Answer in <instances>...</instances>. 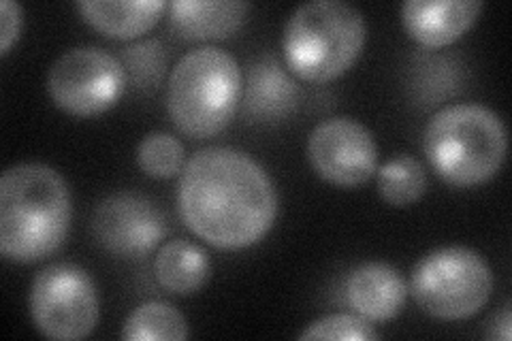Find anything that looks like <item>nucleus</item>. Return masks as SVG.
Wrapping results in <instances>:
<instances>
[{"label":"nucleus","mask_w":512,"mask_h":341,"mask_svg":"<svg viewBox=\"0 0 512 341\" xmlns=\"http://www.w3.org/2000/svg\"><path fill=\"white\" fill-rule=\"evenodd\" d=\"M178 209L188 229L210 246L244 250L271 231L280 201L261 162L229 145H210L188 158Z\"/></svg>","instance_id":"obj_1"},{"label":"nucleus","mask_w":512,"mask_h":341,"mask_svg":"<svg viewBox=\"0 0 512 341\" xmlns=\"http://www.w3.org/2000/svg\"><path fill=\"white\" fill-rule=\"evenodd\" d=\"M71 220V188L54 167L18 162L0 177V252L7 261H45L67 239Z\"/></svg>","instance_id":"obj_2"},{"label":"nucleus","mask_w":512,"mask_h":341,"mask_svg":"<svg viewBox=\"0 0 512 341\" xmlns=\"http://www.w3.org/2000/svg\"><path fill=\"white\" fill-rule=\"evenodd\" d=\"M423 150L431 169L448 186L474 188L502 169L508 131L493 109L480 103H453L429 118Z\"/></svg>","instance_id":"obj_3"},{"label":"nucleus","mask_w":512,"mask_h":341,"mask_svg":"<svg viewBox=\"0 0 512 341\" xmlns=\"http://www.w3.org/2000/svg\"><path fill=\"white\" fill-rule=\"evenodd\" d=\"M367 24L346 0H310L286 20L282 52L286 67L312 84L344 75L363 52Z\"/></svg>","instance_id":"obj_4"},{"label":"nucleus","mask_w":512,"mask_h":341,"mask_svg":"<svg viewBox=\"0 0 512 341\" xmlns=\"http://www.w3.org/2000/svg\"><path fill=\"white\" fill-rule=\"evenodd\" d=\"M242 94L244 73L239 62L220 47H195L171 69L167 111L180 133L207 139L229 126Z\"/></svg>","instance_id":"obj_5"},{"label":"nucleus","mask_w":512,"mask_h":341,"mask_svg":"<svg viewBox=\"0 0 512 341\" xmlns=\"http://www.w3.org/2000/svg\"><path fill=\"white\" fill-rule=\"evenodd\" d=\"M493 286V271L483 254L468 246H444L419 258L408 288L425 314L466 320L489 303Z\"/></svg>","instance_id":"obj_6"},{"label":"nucleus","mask_w":512,"mask_h":341,"mask_svg":"<svg viewBox=\"0 0 512 341\" xmlns=\"http://www.w3.org/2000/svg\"><path fill=\"white\" fill-rule=\"evenodd\" d=\"M32 324L47 339L77 341L88 337L101 316V301L92 275L75 263H52L30 284Z\"/></svg>","instance_id":"obj_7"},{"label":"nucleus","mask_w":512,"mask_h":341,"mask_svg":"<svg viewBox=\"0 0 512 341\" xmlns=\"http://www.w3.org/2000/svg\"><path fill=\"white\" fill-rule=\"evenodd\" d=\"M120 58L96 45H77L60 54L47 71L45 88L52 103L75 118L101 116L126 90Z\"/></svg>","instance_id":"obj_8"},{"label":"nucleus","mask_w":512,"mask_h":341,"mask_svg":"<svg viewBox=\"0 0 512 341\" xmlns=\"http://www.w3.org/2000/svg\"><path fill=\"white\" fill-rule=\"evenodd\" d=\"M378 143L370 128L350 116H333L314 126L308 160L314 173L338 188H357L378 171Z\"/></svg>","instance_id":"obj_9"},{"label":"nucleus","mask_w":512,"mask_h":341,"mask_svg":"<svg viewBox=\"0 0 512 341\" xmlns=\"http://www.w3.org/2000/svg\"><path fill=\"white\" fill-rule=\"evenodd\" d=\"M92 235L109 254L143 258L167 237V218L146 194L124 190L96 205Z\"/></svg>","instance_id":"obj_10"},{"label":"nucleus","mask_w":512,"mask_h":341,"mask_svg":"<svg viewBox=\"0 0 512 341\" xmlns=\"http://www.w3.org/2000/svg\"><path fill=\"white\" fill-rule=\"evenodd\" d=\"M480 11V0H406L402 22L410 39L438 50L466 35Z\"/></svg>","instance_id":"obj_11"},{"label":"nucleus","mask_w":512,"mask_h":341,"mask_svg":"<svg viewBox=\"0 0 512 341\" xmlns=\"http://www.w3.org/2000/svg\"><path fill=\"white\" fill-rule=\"evenodd\" d=\"M410 295L408 282L389 263L370 261L352 269L346 282V299L352 312L370 322H389L402 314Z\"/></svg>","instance_id":"obj_12"},{"label":"nucleus","mask_w":512,"mask_h":341,"mask_svg":"<svg viewBox=\"0 0 512 341\" xmlns=\"http://www.w3.org/2000/svg\"><path fill=\"white\" fill-rule=\"evenodd\" d=\"M242 96L244 109L250 118L278 122L295 111L299 103V88L291 73L276 58L261 56L250 64Z\"/></svg>","instance_id":"obj_13"},{"label":"nucleus","mask_w":512,"mask_h":341,"mask_svg":"<svg viewBox=\"0 0 512 341\" xmlns=\"http://www.w3.org/2000/svg\"><path fill=\"white\" fill-rule=\"evenodd\" d=\"M169 26L192 41L227 39L244 26L252 9L246 0H175L169 7Z\"/></svg>","instance_id":"obj_14"},{"label":"nucleus","mask_w":512,"mask_h":341,"mask_svg":"<svg viewBox=\"0 0 512 341\" xmlns=\"http://www.w3.org/2000/svg\"><path fill=\"white\" fill-rule=\"evenodd\" d=\"M75 7L105 37L137 39L158 24L169 5L165 0H79Z\"/></svg>","instance_id":"obj_15"},{"label":"nucleus","mask_w":512,"mask_h":341,"mask_svg":"<svg viewBox=\"0 0 512 341\" xmlns=\"http://www.w3.org/2000/svg\"><path fill=\"white\" fill-rule=\"evenodd\" d=\"M158 284L173 295L188 297L199 292L212 275V261L197 243L188 239H171L158 248L154 258Z\"/></svg>","instance_id":"obj_16"},{"label":"nucleus","mask_w":512,"mask_h":341,"mask_svg":"<svg viewBox=\"0 0 512 341\" xmlns=\"http://www.w3.org/2000/svg\"><path fill=\"white\" fill-rule=\"evenodd\" d=\"M120 337L126 341H184L190 327L178 307L167 301H146L126 316Z\"/></svg>","instance_id":"obj_17"},{"label":"nucleus","mask_w":512,"mask_h":341,"mask_svg":"<svg viewBox=\"0 0 512 341\" xmlns=\"http://www.w3.org/2000/svg\"><path fill=\"white\" fill-rule=\"evenodd\" d=\"M380 197L393 207H410L423 199L429 180L425 165L410 154H397L376 171Z\"/></svg>","instance_id":"obj_18"},{"label":"nucleus","mask_w":512,"mask_h":341,"mask_svg":"<svg viewBox=\"0 0 512 341\" xmlns=\"http://www.w3.org/2000/svg\"><path fill=\"white\" fill-rule=\"evenodd\" d=\"M186 162L184 143L165 131L148 133L137 148L139 169L154 180H169V177L182 175Z\"/></svg>","instance_id":"obj_19"},{"label":"nucleus","mask_w":512,"mask_h":341,"mask_svg":"<svg viewBox=\"0 0 512 341\" xmlns=\"http://www.w3.org/2000/svg\"><path fill=\"white\" fill-rule=\"evenodd\" d=\"M120 62L135 88H156L167 69V54L158 39H148L128 45Z\"/></svg>","instance_id":"obj_20"},{"label":"nucleus","mask_w":512,"mask_h":341,"mask_svg":"<svg viewBox=\"0 0 512 341\" xmlns=\"http://www.w3.org/2000/svg\"><path fill=\"white\" fill-rule=\"evenodd\" d=\"M374 322L359 314H329L310 322L299 333V339H346V341H372L378 339Z\"/></svg>","instance_id":"obj_21"},{"label":"nucleus","mask_w":512,"mask_h":341,"mask_svg":"<svg viewBox=\"0 0 512 341\" xmlns=\"http://www.w3.org/2000/svg\"><path fill=\"white\" fill-rule=\"evenodd\" d=\"M24 24V9L20 3L13 0H0V56L11 52L13 43L20 39Z\"/></svg>","instance_id":"obj_22"},{"label":"nucleus","mask_w":512,"mask_h":341,"mask_svg":"<svg viewBox=\"0 0 512 341\" xmlns=\"http://www.w3.org/2000/svg\"><path fill=\"white\" fill-rule=\"evenodd\" d=\"M489 339H500V341H510L512 337V314H510V303H506L502 307L500 314H495L491 318L489 331H487Z\"/></svg>","instance_id":"obj_23"}]
</instances>
